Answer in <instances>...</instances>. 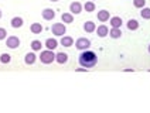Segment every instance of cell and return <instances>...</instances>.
<instances>
[{
    "mask_svg": "<svg viewBox=\"0 0 150 113\" xmlns=\"http://www.w3.org/2000/svg\"><path fill=\"white\" fill-rule=\"evenodd\" d=\"M78 62L81 66L83 68H93L96 62H98V56L93 51H88V49H83L81 52V55L78 58Z\"/></svg>",
    "mask_w": 150,
    "mask_h": 113,
    "instance_id": "6da1fadb",
    "label": "cell"
},
{
    "mask_svg": "<svg viewBox=\"0 0 150 113\" xmlns=\"http://www.w3.org/2000/svg\"><path fill=\"white\" fill-rule=\"evenodd\" d=\"M42 64H51L52 61H55V54L52 52V49H45L41 51V55H40Z\"/></svg>",
    "mask_w": 150,
    "mask_h": 113,
    "instance_id": "7a4b0ae2",
    "label": "cell"
},
{
    "mask_svg": "<svg viewBox=\"0 0 150 113\" xmlns=\"http://www.w3.org/2000/svg\"><path fill=\"white\" fill-rule=\"evenodd\" d=\"M51 31H52L54 35L61 37V35H64L67 32V27L62 24V23H55V24H52V27H51Z\"/></svg>",
    "mask_w": 150,
    "mask_h": 113,
    "instance_id": "3957f363",
    "label": "cell"
},
{
    "mask_svg": "<svg viewBox=\"0 0 150 113\" xmlns=\"http://www.w3.org/2000/svg\"><path fill=\"white\" fill-rule=\"evenodd\" d=\"M75 47L78 49H81V51L88 49L91 47V40H88V38H78L76 42H75Z\"/></svg>",
    "mask_w": 150,
    "mask_h": 113,
    "instance_id": "277c9868",
    "label": "cell"
},
{
    "mask_svg": "<svg viewBox=\"0 0 150 113\" xmlns=\"http://www.w3.org/2000/svg\"><path fill=\"white\" fill-rule=\"evenodd\" d=\"M6 45H7L10 49H16L17 47L20 45V40H18V37H16V35L8 37L7 41H6Z\"/></svg>",
    "mask_w": 150,
    "mask_h": 113,
    "instance_id": "5b68a950",
    "label": "cell"
},
{
    "mask_svg": "<svg viewBox=\"0 0 150 113\" xmlns=\"http://www.w3.org/2000/svg\"><path fill=\"white\" fill-rule=\"evenodd\" d=\"M81 10H82V6H81V3H79V1H74V3H71V6H69V11H71L72 14H79V13H81Z\"/></svg>",
    "mask_w": 150,
    "mask_h": 113,
    "instance_id": "8992f818",
    "label": "cell"
},
{
    "mask_svg": "<svg viewBox=\"0 0 150 113\" xmlns=\"http://www.w3.org/2000/svg\"><path fill=\"white\" fill-rule=\"evenodd\" d=\"M55 17V11L52 8H44L42 10V18L44 20H52Z\"/></svg>",
    "mask_w": 150,
    "mask_h": 113,
    "instance_id": "52a82bcc",
    "label": "cell"
},
{
    "mask_svg": "<svg viewBox=\"0 0 150 113\" xmlns=\"http://www.w3.org/2000/svg\"><path fill=\"white\" fill-rule=\"evenodd\" d=\"M96 32H98V37L105 38V37L109 34V30H108V27H106L105 24H102V25H99V27L96 28Z\"/></svg>",
    "mask_w": 150,
    "mask_h": 113,
    "instance_id": "ba28073f",
    "label": "cell"
},
{
    "mask_svg": "<svg viewBox=\"0 0 150 113\" xmlns=\"http://www.w3.org/2000/svg\"><path fill=\"white\" fill-rule=\"evenodd\" d=\"M35 59H37V55L34 54V52H28V54H25L24 56V62L27 65H33L35 62Z\"/></svg>",
    "mask_w": 150,
    "mask_h": 113,
    "instance_id": "9c48e42d",
    "label": "cell"
},
{
    "mask_svg": "<svg viewBox=\"0 0 150 113\" xmlns=\"http://www.w3.org/2000/svg\"><path fill=\"white\" fill-rule=\"evenodd\" d=\"M98 20L102 21V23L108 21L109 20V11L108 10H100V11H98Z\"/></svg>",
    "mask_w": 150,
    "mask_h": 113,
    "instance_id": "30bf717a",
    "label": "cell"
},
{
    "mask_svg": "<svg viewBox=\"0 0 150 113\" xmlns=\"http://www.w3.org/2000/svg\"><path fill=\"white\" fill-rule=\"evenodd\" d=\"M83 30L86 32H93L96 30V25H95L93 21H85V23H83Z\"/></svg>",
    "mask_w": 150,
    "mask_h": 113,
    "instance_id": "8fae6325",
    "label": "cell"
},
{
    "mask_svg": "<svg viewBox=\"0 0 150 113\" xmlns=\"http://www.w3.org/2000/svg\"><path fill=\"white\" fill-rule=\"evenodd\" d=\"M45 47H47V49H55L58 47V41L55 38H48L45 41Z\"/></svg>",
    "mask_w": 150,
    "mask_h": 113,
    "instance_id": "7c38bea8",
    "label": "cell"
},
{
    "mask_svg": "<svg viewBox=\"0 0 150 113\" xmlns=\"http://www.w3.org/2000/svg\"><path fill=\"white\" fill-rule=\"evenodd\" d=\"M55 61L58 64H65L68 61V55L65 52H58V54H55Z\"/></svg>",
    "mask_w": 150,
    "mask_h": 113,
    "instance_id": "4fadbf2b",
    "label": "cell"
},
{
    "mask_svg": "<svg viewBox=\"0 0 150 113\" xmlns=\"http://www.w3.org/2000/svg\"><path fill=\"white\" fill-rule=\"evenodd\" d=\"M23 24H24V21H23L21 17L11 18V27H13V28H20V27H23Z\"/></svg>",
    "mask_w": 150,
    "mask_h": 113,
    "instance_id": "5bb4252c",
    "label": "cell"
},
{
    "mask_svg": "<svg viewBox=\"0 0 150 113\" xmlns=\"http://www.w3.org/2000/svg\"><path fill=\"white\" fill-rule=\"evenodd\" d=\"M127 28H129L130 31L137 30V28H139V21H137V20H134V18H130V20L127 21Z\"/></svg>",
    "mask_w": 150,
    "mask_h": 113,
    "instance_id": "9a60e30c",
    "label": "cell"
},
{
    "mask_svg": "<svg viewBox=\"0 0 150 113\" xmlns=\"http://www.w3.org/2000/svg\"><path fill=\"white\" fill-rule=\"evenodd\" d=\"M110 25L113 27V28H120V25H122V18L120 17H112L110 18Z\"/></svg>",
    "mask_w": 150,
    "mask_h": 113,
    "instance_id": "2e32d148",
    "label": "cell"
},
{
    "mask_svg": "<svg viewBox=\"0 0 150 113\" xmlns=\"http://www.w3.org/2000/svg\"><path fill=\"white\" fill-rule=\"evenodd\" d=\"M30 30H31V32H33V34H40V32L42 31L41 23H33V24H31V27H30Z\"/></svg>",
    "mask_w": 150,
    "mask_h": 113,
    "instance_id": "e0dca14e",
    "label": "cell"
},
{
    "mask_svg": "<svg viewBox=\"0 0 150 113\" xmlns=\"http://www.w3.org/2000/svg\"><path fill=\"white\" fill-rule=\"evenodd\" d=\"M72 44H74L72 37H65V35H62V38H61V45H64V47H71Z\"/></svg>",
    "mask_w": 150,
    "mask_h": 113,
    "instance_id": "ac0fdd59",
    "label": "cell"
},
{
    "mask_svg": "<svg viewBox=\"0 0 150 113\" xmlns=\"http://www.w3.org/2000/svg\"><path fill=\"white\" fill-rule=\"evenodd\" d=\"M61 20H62L64 23H72V21H74V16H72V13H62Z\"/></svg>",
    "mask_w": 150,
    "mask_h": 113,
    "instance_id": "d6986e66",
    "label": "cell"
},
{
    "mask_svg": "<svg viewBox=\"0 0 150 113\" xmlns=\"http://www.w3.org/2000/svg\"><path fill=\"white\" fill-rule=\"evenodd\" d=\"M109 35H110L112 38H120L122 31H120V28H113V27H112V30L109 31Z\"/></svg>",
    "mask_w": 150,
    "mask_h": 113,
    "instance_id": "ffe728a7",
    "label": "cell"
},
{
    "mask_svg": "<svg viewBox=\"0 0 150 113\" xmlns=\"http://www.w3.org/2000/svg\"><path fill=\"white\" fill-rule=\"evenodd\" d=\"M10 61H11V55H10V54H6V52H4V54L0 55V62H1V64H8Z\"/></svg>",
    "mask_w": 150,
    "mask_h": 113,
    "instance_id": "44dd1931",
    "label": "cell"
},
{
    "mask_svg": "<svg viewBox=\"0 0 150 113\" xmlns=\"http://www.w3.org/2000/svg\"><path fill=\"white\" fill-rule=\"evenodd\" d=\"M41 47H42L41 41H38V40L31 41V48H33L34 51H41Z\"/></svg>",
    "mask_w": 150,
    "mask_h": 113,
    "instance_id": "7402d4cb",
    "label": "cell"
},
{
    "mask_svg": "<svg viewBox=\"0 0 150 113\" xmlns=\"http://www.w3.org/2000/svg\"><path fill=\"white\" fill-rule=\"evenodd\" d=\"M140 16H142V18L149 20V18H150V8L149 7H143L142 11H140Z\"/></svg>",
    "mask_w": 150,
    "mask_h": 113,
    "instance_id": "603a6c76",
    "label": "cell"
},
{
    "mask_svg": "<svg viewBox=\"0 0 150 113\" xmlns=\"http://www.w3.org/2000/svg\"><path fill=\"white\" fill-rule=\"evenodd\" d=\"M83 7H85V10H86L88 13H92V11L95 10V4H93V1L89 0V1H86V3H85V6H83Z\"/></svg>",
    "mask_w": 150,
    "mask_h": 113,
    "instance_id": "cb8c5ba5",
    "label": "cell"
},
{
    "mask_svg": "<svg viewBox=\"0 0 150 113\" xmlns=\"http://www.w3.org/2000/svg\"><path fill=\"white\" fill-rule=\"evenodd\" d=\"M146 4V0H133V6L137 8H143Z\"/></svg>",
    "mask_w": 150,
    "mask_h": 113,
    "instance_id": "d4e9b609",
    "label": "cell"
},
{
    "mask_svg": "<svg viewBox=\"0 0 150 113\" xmlns=\"http://www.w3.org/2000/svg\"><path fill=\"white\" fill-rule=\"evenodd\" d=\"M6 37H7V31H6L4 28H1V27H0V40H4Z\"/></svg>",
    "mask_w": 150,
    "mask_h": 113,
    "instance_id": "484cf974",
    "label": "cell"
},
{
    "mask_svg": "<svg viewBox=\"0 0 150 113\" xmlns=\"http://www.w3.org/2000/svg\"><path fill=\"white\" fill-rule=\"evenodd\" d=\"M85 71H86V68H78V69H76V72H85Z\"/></svg>",
    "mask_w": 150,
    "mask_h": 113,
    "instance_id": "4316f807",
    "label": "cell"
},
{
    "mask_svg": "<svg viewBox=\"0 0 150 113\" xmlns=\"http://www.w3.org/2000/svg\"><path fill=\"white\" fill-rule=\"evenodd\" d=\"M125 72H133V69H130V68H126Z\"/></svg>",
    "mask_w": 150,
    "mask_h": 113,
    "instance_id": "83f0119b",
    "label": "cell"
},
{
    "mask_svg": "<svg viewBox=\"0 0 150 113\" xmlns=\"http://www.w3.org/2000/svg\"><path fill=\"white\" fill-rule=\"evenodd\" d=\"M50 1H58V0H50Z\"/></svg>",
    "mask_w": 150,
    "mask_h": 113,
    "instance_id": "f1b7e54d",
    "label": "cell"
},
{
    "mask_svg": "<svg viewBox=\"0 0 150 113\" xmlns=\"http://www.w3.org/2000/svg\"><path fill=\"white\" fill-rule=\"evenodd\" d=\"M0 17H1V10H0Z\"/></svg>",
    "mask_w": 150,
    "mask_h": 113,
    "instance_id": "f546056e",
    "label": "cell"
},
{
    "mask_svg": "<svg viewBox=\"0 0 150 113\" xmlns=\"http://www.w3.org/2000/svg\"><path fill=\"white\" fill-rule=\"evenodd\" d=\"M149 52H150V44H149Z\"/></svg>",
    "mask_w": 150,
    "mask_h": 113,
    "instance_id": "4dcf8cb0",
    "label": "cell"
},
{
    "mask_svg": "<svg viewBox=\"0 0 150 113\" xmlns=\"http://www.w3.org/2000/svg\"><path fill=\"white\" fill-rule=\"evenodd\" d=\"M91 1H92V0H91Z\"/></svg>",
    "mask_w": 150,
    "mask_h": 113,
    "instance_id": "1f68e13d",
    "label": "cell"
}]
</instances>
